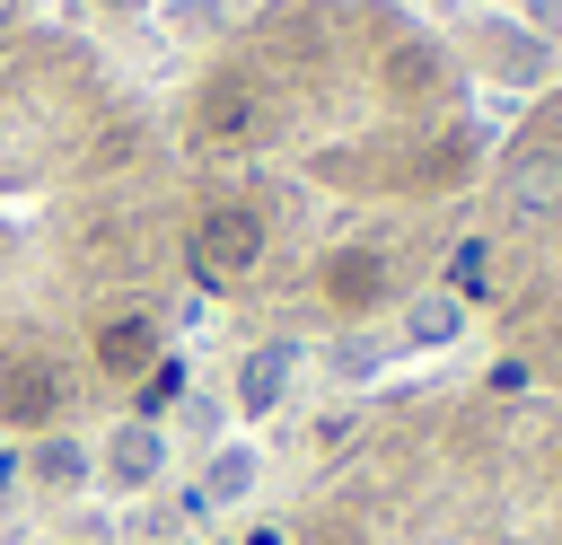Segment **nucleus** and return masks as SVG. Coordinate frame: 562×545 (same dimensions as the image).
<instances>
[{"instance_id":"39448f33","label":"nucleus","mask_w":562,"mask_h":545,"mask_svg":"<svg viewBox=\"0 0 562 545\" xmlns=\"http://www.w3.org/2000/svg\"><path fill=\"white\" fill-rule=\"evenodd\" d=\"M272 387H281V352H263V360H255V378H246V404H272Z\"/></svg>"},{"instance_id":"f257e3e1","label":"nucleus","mask_w":562,"mask_h":545,"mask_svg":"<svg viewBox=\"0 0 562 545\" xmlns=\"http://www.w3.org/2000/svg\"><path fill=\"white\" fill-rule=\"evenodd\" d=\"M70 396L53 352H0V422H53Z\"/></svg>"},{"instance_id":"20e7f679","label":"nucleus","mask_w":562,"mask_h":545,"mask_svg":"<svg viewBox=\"0 0 562 545\" xmlns=\"http://www.w3.org/2000/svg\"><path fill=\"white\" fill-rule=\"evenodd\" d=\"M246 483H255V457H237V448H228V457L211 466V501H228V492H246Z\"/></svg>"},{"instance_id":"f03ea898","label":"nucleus","mask_w":562,"mask_h":545,"mask_svg":"<svg viewBox=\"0 0 562 545\" xmlns=\"http://www.w3.org/2000/svg\"><path fill=\"white\" fill-rule=\"evenodd\" d=\"M114 475H123V483H149V475H158V440H149V431H123V440H114Z\"/></svg>"},{"instance_id":"7ed1b4c3","label":"nucleus","mask_w":562,"mask_h":545,"mask_svg":"<svg viewBox=\"0 0 562 545\" xmlns=\"http://www.w3.org/2000/svg\"><path fill=\"white\" fill-rule=\"evenodd\" d=\"M79 466H88V457H79L70 440H44V448H35V475H53V483H79Z\"/></svg>"}]
</instances>
